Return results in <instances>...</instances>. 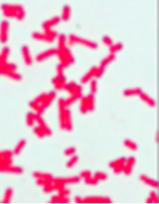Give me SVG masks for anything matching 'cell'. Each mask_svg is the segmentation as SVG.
<instances>
[{
  "mask_svg": "<svg viewBox=\"0 0 159 204\" xmlns=\"http://www.w3.org/2000/svg\"><path fill=\"white\" fill-rule=\"evenodd\" d=\"M2 11L6 16L15 17L16 19H23L24 17V10L20 6H14L10 4H4L2 6Z\"/></svg>",
  "mask_w": 159,
  "mask_h": 204,
  "instance_id": "obj_1",
  "label": "cell"
},
{
  "mask_svg": "<svg viewBox=\"0 0 159 204\" xmlns=\"http://www.w3.org/2000/svg\"><path fill=\"white\" fill-rule=\"evenodd\" d=\"M56 54L58 55L60 60H61V65L64 68H65L69 65H71L72 63H73V61H74L73 55L70 52V51L66 48L57 49Z\"/></svg>",
  "mask_w": 159,
  "mask_h": 204,
  "instance_id": "obj_2",
  "label": "cell"
},
{
  "mask_svg": "<svg viewBox=\"0 0 159 204\" xmlns=\"http://www.w3.org/2000/svg\"><path fill=\"white\" fill-rule=\"evenodd\" d=\"M75 43L77 44H82V45L86 46V47H89V48H97V44H95L94 42L90 41V40H87L86 39H83V38L78 37V36H76L74 35H69V45H73Z\"/></svg>",
  "mask_w": 159,
  "mask_h": 204,
  "instance_id": "obj_3",
  "label": "cell"
},
{
  "mask_svg": "<svg viewBox=\"0 0 159 204\" xmlns=\"http://www.w3.org/2000/svg\"><path fill=\"white\" fill-rule=\"evenodd\" d=\"M70 94V97L67 98L65 100V104L66 106H70L73 103V102H75L77 100L79 99L80 98H82V86H80L79 85H77L74 88V90L71 92V93H69Z\"/></svg>",
  "mask_w": 159,
  "mask_h": 204,
  "instance_id": "obj_4",
  "label": "cell"
},
{
  "mask_svg": "<svg viewBox=\"0 0 159 204\" xmlns=\"http://www.w3.org/2000/svg\"><path fill=\"white\" fill-rule=\"evenodd\" d=\"M52 83L56 90H65V87H66L67 82L65 77H64V75H57L56 77L53 78L52 80Z\"/></svg>",
  "mask_w": 159,
  "mask_h": 204,
  "instance_id": "obj_5",
  "label": "cell"
},
{
  "mask_svg": "<svg viewBox=\"0 0 159 204\" xmlns=\"http://www.w3.org/2000/svg\"><path fill=\"white\" fill-rule=\"evenodd\" d=\"M111 201L107 197H86L82 198V203H111Z\"/></svg>",
  "mask_w": 159,
  "mask_h": 204,
  "instance_id": "obj_6",
  "label": "cell"
},
{
  "mask_svg": "<svg viewBox=\"0 0 159 204\" xmlns=\"http://www.w3.org/2000/svg\"><path fill=\"white\" fill-rule=\"evenodd\" d=\"M80 177H76V176H73V177H58L56 179H53V183L60 184V185H65V184H73L79 182Z\"/></svg>",
  "mask_w": 159,
  "mask_h": 204,
  "instance_id": "obj_7",
  "label": "cell"
},
{
  "mask_svg": "<svg viewBox=\"0 0 159 204\" xmlns=\"http://www.w3.org/2000/svg\"><path fill=\"white\" fill-rule=\"evenodd\" d=\"M9 23L7 21H2L0 25V41L2 43H6L8 37Z\"/></svg>",
  "mask_w": 159,
  "mask_h": 204,
  "instance_id": "obj_8",
  "label": "cell"
},
{
  "mask_svg": "<svg viewBox=\"0 0 159 204\" xmlns=\"http://www.w3.org/2000/svg\"><path fill=\"white\" fill-rule=\"evenodd\" d=\"M36 121L38 123V127H40L41 130L44 131V133L45 135H51L52 134V131L49 127H48V125L45 123L44 120L41 117V114H36Z\"/></svg>",
  "mask_w": 159,
  "mask_h": 204,
  "instance_id": "obj_9",
  "label": "cell"
},
{
  "mask_svg": "<svg viewBox=\"0 0 159 204\" xmlns=\"http://www.w3.org/2000/svg\"><path fill=\"white\" fill-rule=\"evenodd\" d=\"M136 162V159L134 156H129L128 159H126L125 163L123 164V172L125 175H130L132 171V167Z\"/></svg>",
  "mask_w": 159,
  "mask_h": 204,
  "instance_id": "obj_10",
  "label": "cell"
},
{
  "mask_svg": "<svg viewBox=\"0 0 159 204\" xmlns=\"http://www.w3.org/2000/svg\"><path fill=\"white\" fill-rule=\"evenodd\" d=\"M0 172L2 173H15V174H21L23 172V169L19 166H15L12 165V164L10 165H7L6 167L1 168Z\"/></svg>",
  "mask_w": 159,
  "mask_h": 204,
  "instance_id": "obj_11",
  "label": "cell"
},
{
  "mask_svg": "<svg viewBox=\"0 0 159 204\" xmlns=\"http://www.w3.org/2000/svg\"><path fill=\"white\" fill-rule=\"evenodd\" d=\"M56 51H57V49H55V48H51V49H48L47 51H44V52L40 53L38 56H36V60L37 61H43L44 60H46L49 56L56 54Z\"/></svg>",
  "mask_w": 159,
  "mask_h": 204,
  "instance_id": "obj_12",
  "label": "cell"
},
{
  "mask_svg": "<svg viewBox=\"0 0 159 204\" xmlns=\"http://www.w3.org/2000/svg\"><path fill=\"white\" fill-rule=\"evenodd\" d=\"M72 127H73V123H72L71 112L66 108L65 110V129L67 131H71Z\"/></svg>",
  "mask_w": 159,
  "mask_h": 204,
  "instance_id": "obj_13",
  "label": "cell"
},
{
  "mask_svg": "<svg viewBox=\"0 0 159 204\" xmlns=\"http://www.w3.org/2000/svg\"><path fill=\"white\" fill-rule=\"evenodd\" d=\"M56 92L54 91L49 92L48 94H46L45 98H44V100L43 101V102H42L41 104L43 105V106H44V108H46V107H48V106L52 103V101L56 98Z\"/></svg>",
  "mask_w": 159,
  "mask_h": 204,
  "instance_id": "obj_14",
  "label": "cell"
},
{
  "mask_svg": "<svg viewBox=\"0 0 159 204\" xmlns=\"http://www.w3.org/2000/svg\"><path fill=\"white\" fill-rule=\"evenodd\" d=\"M22 54H23V60H24L26 64L27 65H31V62H32V59H31V53H30V50L28 47L25 45L23 46V48H22Z\"/></svg>",
  "mask_w": 159,
  "mask_h": 204,
  "instance_id": "obj_15",
  "label": "cell"
},
{
  "mask_svg": "<svg viewBox=\"0 0 159 204\" xmlns=\"http://www.w3.org/2000/svg\"><path fill=\"white\" fill-rule=\"evenodd\" d=\"M32 176L36 179H44L48 180L49 181H53V177L50 173H42V172H34Z\"/></svg>",
  "mask_w": 159,
  "mask_h": 204,
  "instance_id": "obj_16",
  "label": "cell"
},
{
  "mask_svg": "<svg viewBox=\"0 0 159 204\" xmlns=\"http://www.w3.org/2000/svg\"><path fill=\"white\" fill-rule=\"evenodd\" d=\"M139 178H140V181H143L144 183L150 185L152 187H154V188L157 187V185H158V184H157V181L154 179H152L150 177H147L146 175H144V174L140 175V177H139Z\"/></svg>",
  "mask_w": 159,
  "mask_h": 204,
  "instance_id": "obj_17",
  "label": "cell"
},
{
  "mask_svg": "<svg viewBox=\"0 0 159 204\" xmlns=\"http://www.w3.org/2000/svg\"><path fill=\"white\" fill-rule=\"evenodd\" d=\"M69 202V198L68 197L60 195V194L53 196L50 199L51 203H68Z\"/></svg>",
  "mask_w": 159,
  "mask_h": 204,
  "instance_id": "obj_18",
  "label": "cell"
},
{
  "mask_svg": "<svg viewBox=\"0 0 159 204\" xmlns=\"http://www.w3.org/2000/svg\"><path fill=\"white\" fill-rule=\"evenodd\" d=\"M30 106H31V108L33 109L36 112H37L38 114H42L43 113H44V107L43 106V105L41 104V103H39V102H36L35 100H33V101H31V102H30Z\"/></svg>",
  "mask_w": 159,
  "mask_h": 204,
  "instance_id": "obj_19",
  "label": "cell"
},
{
  "mask_svg": "<svg viewBox=\"0 0 159 204\" xmlns=\"http://www.w3.org/2000/svg\"><path fill=\"white\" fill-rule=\"evenodd\" d=\"M95 71H96V67H92L90 70L88 71L87 73L82 77V80H81L82 83H87L88 81L91 80V78H92L94 76V74H95Z\"/></svg>",
  "mask_w": 159,
  "mask_h": 204,
  "instance_id": "obj_20",
  "label": "cell"
},
{
  "mask_svg": "<svg viewBox=\"0 0 159 204\" xmlns=\"http://www.w3.org/2000/svg\"><path fill=\"white\" fill-rule=\"evenodd\" d=\"M59 21H60V19H59L58 17H53L52 19H48V21H46V22L43 24V27H44V30L51 29L52 27H53L54 25L57 24V23H59Z\"/></svg>",
  "mask_w": 159,
  "mask_h": 204,
  "instance_id": "obj_21",
  "label": "cell"
},
{
  "mask_svg": "<svg viewBox=\"0 0 159 204\" xmlns=\"http://www.w3.org/2000/svg\"><path fill=\"white\" fill-rule=\"evenodd\" d=\"M139 96H140V98H141V99H142L147 105H149V106H154L155 104H156V103H155V101L153 99V98H151V97H149L148 94L143 93L142 91L140 92Z\"/></svg>",
  "mask_w": 159,
  "mask_h": 204,
  "instance_id": "obj_22",
  "label": "cell"
},
{
  "mask_svg": "<svg viewBox=\"0 0 159 204\" xmlns=\"http://www.w3.org/2000/svg\"><path fill=\"white\" fill-rule=\"evenodd\" d=\"M33 37L34 39L39 40H42V41H46V42H52L54 40H52V38H50L48 35H47L46 34H42L39 33V32H35L33 33Z\"/></svg>",
  "mask_w": 159,
  "mask_h": 204,
  "instance_id": "obj_23",
  "label": "cell"
},
{
  "mask_svg": "<svg viewBox=\"0 0 159 204\" xmlns=\"http://www.w3.org/2000/svg\"><path fill=\"white\" fill-rule=\"evenodd\" d=\"M87 102V110L88 111H92L94 109V94H88L86 97Z\"/></svg>",
  "mask_w": 159,
  "mask_h": 204,
  "instance_id": "obj_24",
  "label": "cell"
},
{
  "mask_svg": "<svg viewBox=\"0 0 159 204\" xmlns=\"http://www.w3.org/2000/svg\"><path fill=\"white\" fill-rule=\"evenodd\" d=\"M142 90H140V88H131V89H127L124 90L123 94L125 96H134V95H139L140 92Z\"/></svg>",
  "mask_w": 159,
  "mask_h": 204,
  "instance_id": "obj_25",
  "label": "cell"
},
{
  "mask_svg": "<svg viewBox=\"0 0 159 204\" xmlns=\"http://www.w3.org/2000/svg\"><path fill=\"white\" fill-rule=\"evenodd\" d=\"M12 189H11V188H7L4 192V195H3V198H2V202H4V203H8V202H10V201L11 200V198H12Z\"/></svg>",
  "mask_w": 159,
  "mask_h": 204,
  "instance_id": "obj_26",
  "label": "cell"
},
{
  "mask_svg": "<svg viewBox=\"0 0 159 204\" xmlns=\"http://www.w3.org/2000/svg\"><path fill=\"white\" fill-rule=\"evenodd\" d=\"M125 160H126L125 157H124V156H122V157H119V158L116 159V160H112V161L109 164V165H110V167H111V169H113V168H115V167L116 166H119V165H123L124 163H125Z\"/></svg>",
  "mask_w": 159,
  "mask_h": 204,
  "instance_id": "obj_27",
  "label": "cell"
},
{
  "mask_svg": "<svg viewBox=\"0 0 159 204\" xmlns=\"http://www.w3.org/2000/svg\"><path fill=\"white\" fill-rule=\"evenodd\" d=\"M114 59H115V55H114V53H111V54H109L108 56H106V57H105V58L102 60V62H101V64H100V66L105 68V67L107 66L108 64H110V63H111V61L114 60Z\"/></svg>",
  "mask_w": 159,
  "mask_h": 204,
  "instance_id": "obj_28",
  "label": "cell"
},
{
  "mask_svg": "<svg viewBox=\"0 0 159 204\" xmlns=\"http://www.w3.org/2000/svg\"><path fill=\"white\" fill-rule=\"evenodd\" d=\"M25 144H26L25 139H21L20 141L17 144V145L15 146V149H14V152H13V153L15 155H18L19 153H20V152L22 151V149L24 148Z\"/></svg>",
  "mask_w": 159,
  "mask_h": 204,
  "instance_id": "obj_29",
  "label": "cell"
},
{
  "mask_svg": "<svg viewBox=\"0 0 159 204\" xmlns=\"http://www.w3.org/2000/svg\"><path fill=\"white\" fill-rule=\"evenodd\" d=\"M123 144H124V145H125L127 148H129V149L132 150V151H136V150L137 149V144L134 141L131 140V139H126L125 140H124V142H123Z\"/></svg>",
  "mask_w": 159,
  "mask_h": 204,
  "instance_id": "obj_30",
  "label": "cell"
},
{
  "mask_svg": "<svg viewBox=\"0 0 159 204\" xmlns=\"http://www.w3.org/2000/svg\"><path fill=\"white\" fill-rule=\"evenodd\" d=\"M36 115L34 113L32 112H28L27 114V118H26V120H27V124L31 127L33 126V124L35 123V121H36Z\"/></svg>",
  "mask_w": 159,
  "mask_h": 204,
  "instance_id": "obj_31",
  "label": "cell"
},
{
  "mask_svg": "<svg viewBox=\"0 0 159 204\" xmlns=\"http://www.w3.org/2000/svg\"><path fill=\"white\" fill-rule=\"evenodd\" d=\"M13 152L6 150V151H0V160H7V159H12Z\"/></svg>",
  "mask_w": 159,
  "mask_h": 204,
  "instance_id": "obj_32",
  "label": "cell"
},
{
  "mask_svg": "<svg viewBox=\"0 0 159 204\" xmlns=\"http://www.w3.org/2000/svg\"><path fill=\"white\" fill-rule=\"evenodd\" d=\"M80 111L82 113V114H85L88 111L87 110V102H86V97H82L81 98V102H80Z\"/></svg>",
  "mask_w": 159,
  "mask_h": 204,
  "instance_id": "obj_33",
  "label": "cell"
},
{
  "mask_svg": "<svg viewBox=\"0 0 159 204\" xmlns=\"http://www.w3.org/2000/svg\"><path fill=\"white\" fill-rule=\"evenodd\" d=\"M66 44V38L64 35H60L58 37V49L65 48Z\"/></svg>",
  "mask_w": 159,
  "mask_h": 204,
  "instance_id": "obj_34",
  "label": "cell"
},
{
  "mask_svg": "<svg viewBox=\"0 0 159 204\" xmlns=\"http://www.w3.org/2000/svg\"><path fill=\"white\" fill-rule=\"evenodd\" d=\"M9 54H10V49H9L7 47H5V48H2V52L0 54V58L2 59L3 61H6L7 57H8Z\"/></svg>",
  "mask_w": 159,
  "mask_h": 204,
  "instance_id": "obj_35",
  "label": "cell"
},
{
  "mask_svg": "<svg viewBox=\"0 0 159 204\" xmlns=\"http://www.w3.org/2000/svg\"><path fill=\"white\" fill-rule=\"evenodd\" d=\"M122 48H123V45L120 43L112 44L111 45H110V51H111V53H114V52H116L119 50H121Z\"/></svg>",
  "mask_w": 159,
  "mask_h": 204,
  "instance_id": "obj_36",
  "label": "cell"
},
{
  "mask_svg": "<svg viewBox=\"0 0 159 204\" xmlns=\"http://www.w3.org/2000/svg\"><path fill=\"white\" fill-rule=\"evenodd\" d=\"M70 16V8L69 6H65L62 10V19L63 20H68Z\"/></svg>",
  "mask_w": 159,
  "mask_h": 204,
  "instance_id": "obj_37",
  "label": "cell"
},
{
  "mask_svg": "<svg viewBox=\"0 0 159 204\" xmlns=\"http://www.w3.org/2000/svg\"><path fill=\"white\" fill-rule=\"evenodd\" d=\"M94 177L98 181H105L107 178V175L103 172H97V173H94Z\"/></svg>",
  "mask_w": 159,
  "mask_h": 204,
  "instance_id": "obj_38",
  "label": "cell"
},
{
  "mask_svg": "<svg viewBox=\"0 0 159 204\" xmlns=\"http://www.w3.org/2000/svg\"><path fill=\"white\" fill-rule=\"evenodd\" d=\"M146 202L148 203H157V194L155 193V192H151L150 193V196H149V198L146 200Z\"/></svg>",
  "mask_w": 159,
  "mask_h": 204,
  "instance_id": "obj_39",
  "label": "cell"
},
{
  "mask_svg": "<svg viewBox=\"0 0 159 204\" xmlns=\"http://www.w3.org/2000/svg\"><path fill=\"white\" fill-rule=\"evenodd\" d=\"M77 160H78V157L77 156H72L71 158L69 159L67 162V168H72L77 162Z\"/></svg>",
  "mask_w": 159,
  "mask_h": 204,
  "instance_id": "obj_40",
  "label": "cell"
},
{
  "mask_svg": "<svg viewBox=\"0 0 159 204\" xmlns=\"http://www.w3.org/2000/svg\"><path fill=\"white\" fill-rule=\"evenodd\" d=\"M44 192H46V193H51V192L56 190V188H55V185L54 184H53V182L44 186Z\"/></svg>",
  "mask_w": 159,
  "mask_h": 204,
  "instance_id": "obj_41",
  "label": "cell"
},
{
  "mask_svg": "<svg viewBox=\"0 0 159 204\" xmlns=\"http://www.w3.org/2000/svg\"><path fill=\"white\" fill-rule=\"evenodd\" d=\"M98 181L95 177H91V176L85 179V182H86V184H89V185H96V184L98 183Z\"/></svg>",
  "mask_w": 159,
  "mask_h": 204,
  "instance_id": "obj_42",
  "label": "cell"
},
{
  "mask_svg": "<svg viewBox=\"0 0 159 204\" xmlns=\"http://www.w3.org/2000/svg\"><path fill=\"white\" fill-rule=\"evenodd\" d=\"M34 133L36 134V136H38V137H40V138H43L44 135H45L44 133V131H42L41 128L39 127H36L34 128Z\"/></svg>",
  "mask_w": 159,
  "mask_h": 204,
  "instance_id": "obj_43",
  "label": "cell"
},
{
  "mask_svg": "<svg viewBox=\"0 0 159 204\" xmlns=\"http://www.w3.org/2000/svg\"><path fill=\"white\" fill-rule=\"evenodd\" d=\"M76 153V148L73 147H69V148H66L65 151V156H73Z\"/></svg>",
  "mask_w": 159,
  "mask_h": 204,
  "instance_id": "obj_44",
  "label": "cell"
},
{
  "mask_svg": "<svg viewBox=\"0 0 159 204\" xmlns=\"http://www.w3.org/2000/svg\"><path fill=\"white\" fill-rule=\"evenodd\" d=\"M90 90H91V94H94L97 91V82L95 80H92L90 81Z\"/></svg>",
  "mask_w": 159,
  "mask_h": 204,
  "instance_id": "obj_45",
  "label": "cell"
},
{
  "mask_svg": "<svg viewBox=\"0 0 159 204\" xmlns=\"http://www.w3.org/2000/svg\"><path fill=\"white\" fill-rule=\"evenodd\" d=\"M52 181H49L48 180H44V179H37V181H36V183L37 185H40V186H45V185H48V184L52 183Z\"/></svg>",
  "mask_w": 159,
  "mask_h": 204,
  "instance_id": "obj_46",
  "label": "cell"
},
{
  "mask_svg": "<svg viewBox=\"0 0 159 204\" xmlns=\"http://www.w3.org/2000/svg\"><path fill=\"white\" fill-rule=\"evenodd\" d=\"M90 176H91V173H90V170H84L80 173V177L84 178V179H86Z\"/></svg>",
  "mask_w": 159,
  "mask_h": 204,
  "instance_id": "obj_47",
  "label": "cell"
},
{
  "mask_svg": "<svg viewBox=\"0 0 159 204\" xmlns=\"http://www.w3.org/2000/svg\"><path fill=\"white\" fill-rule=\"evenodd\" d=\"M58 194H60V195L65 196V197H67V196H68L69 194V190L68 189H66V188H65V187H63L62 189H61L58 191Z\"/></svg>",
  "mask_w": 159,
  "mask_h": 204,
  "instance_id": "obj_48",
  "label": "cell"
},
{
  "mask_svg": "<svg viewBox=\"0 0 159 204\" xmlns=\"http://www.w3.org/2000/svg\"><path fill=\"white\" fill-rule=\"evenodd\" d=\"M103 43H104L106 45L110 46L112 44V40H111L109 36H107V35H106V36H104V37L103 38Z\"/></svg>",
  "mask_w": 159,
  "mask_h": 204,
  "instance_id": "obj_49",
  "label": "cell"
},
{
  "mask_svg": "<svg viewBox=\"0 0 159 204\" xmlns=\"http://www.w3.org/2000/svg\"><path fill=\"white\" fill-rule=\"evenodd\" d=\"M45 96H46V94H40V95L36 97V99H35V101H36V102H39V103H42V102H43V101L44 100V98H45Z\"/></svg>",
  "mask_w": 159,
  "mask_h": 204,
  "instance_id": "obj_50",
  "label": "cell"
},
{
  "mask_svg": "<svg viewBox=\"0 0 159 204\" xmlns=\"http://www.w3.org/2000/svg\"><path fill=\"white\" fill-rule=\"evenodd\" d=\"M113 170H114V173H116V174H119L121 172H123V165H119V166L115 167V168H113Z\"/></svg>",
  "mask_w": 159,
  "mask_h": 204,
  "instance_id": "obj_51",
  "label": "cell"
},
{
  "mask_svg": "<svg viewBox=\"0 0 159 204\" xmlns=\"http://www.w3.org/2000/svg\"><path fill=\"white\" fill-rule=\"evenodd\" d=\"M63 69H64V67H63L61 64L57 65V67H56V73H57V75L63 74Z\"/></svg>",
  "mask_w": 159,
  "mask_h": 204,
  "instance_id": "obj_52",
  "label": "cell"
},
{
  "mask_svg": "<svg viewBox=\"0 0 159 204\" xmlns=\"http://www.w3.org/2000/svg\"><path fill=\"white\" fill-rule=\"evenodd\" d=\"M74 201L77 203H82V198H81L80 196H76L74 198Z\"/></svg>",
  "mask_w": 159,
  "mask_h": 204,
  "instance_id": "obj_53",
  "label": "cell"
}]
</instances>
